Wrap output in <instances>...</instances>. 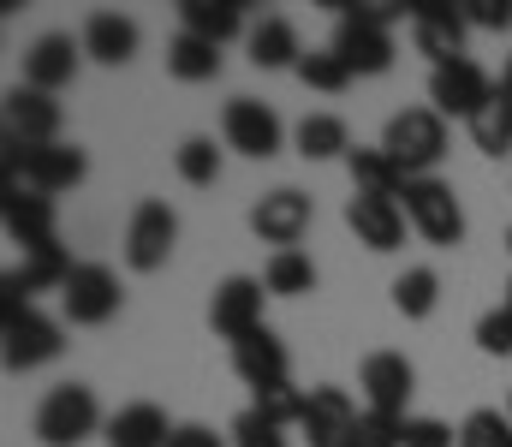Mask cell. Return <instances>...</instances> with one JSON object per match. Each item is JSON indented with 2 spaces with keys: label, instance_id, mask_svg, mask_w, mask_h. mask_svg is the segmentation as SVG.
<instances>
[{
  "label": "cell",
  "instance_id": "36",
  "mask_svg": "<svg viewBox=\"0 0 512 447\" xmlns=\"http://www.w3.org/2000/svg\"><path fill=\"white\" fill-rule=\"evenodd\" d=\"M352 447H405V418L358 412V424H352Z\"/></svg>",
  "mask_w": 512,
  "mask_h": 447
},
{
  "label": "cell",
  "instance_id": "37",
  "mask_svg": "<svg viewBox=\"0 0 512 447\" xmlns=\"http://www.w3.org/2000/svg\"><path fill=\"white\" fill-rule=\"evenodd\" d=\"M477 346L489 352V358H512V310H489L483 322H477Z\"/></svg>",
  "mask_w": 512,
  "mask_h": 447
},
{
  "label": "cell",
  "instance_id": "15",
  "mask_svg": "<svg viewBox=\"0 0 512 447\" xmlns=\"http://www.w3.org/2000/svg\"><path fill=\"white\" fill-rule=\"evenodd\" d=\"M304 227H310V197L292 191V185L268 191V197L251 209V233L262 239V245H274V251H298Z\"/></svg>",
  "mask_w": 512,
  "mask_h": 447
},
{
  "label": "cell",
  "instance_id": "30",
  "mask_svg": "<svg viewBox=\"0 0 512 447\" xmlns=\"http://www.w3.org/2000/svg\"><path fill=\"white\" fill-rule=\"evenodd\" d=\"M262 287L280 298H298V293H316V263L304 251H274L268 269H262Z\"/></svg>",
  "mask_w": 512,
  "mask_h": 447
},
{
  "label": "cell",
  "instance_id": "23",
  "mask_svg": "<svg viewBox=\"0 0 512 447\" xmlns=\"http://www.w3.org/2000/svg\"><path fill=\"white\" fill-rule=\"evenodd\" d=\"M84 54L90 60H102V66H126L131 54H137V24H131L126 12H90V24H84Z\"/></svg>",
  "mask_w": 512,
  "mask_h": 447
},
{
  "label": "cell",
  "instance_id": "29",
  "mask_svg": "<svg viewBox=\"0 0 512 447\" xmlns=\"http://www.w3.org/2000/svg\"><path fill=\"white\" fill-rule=\"evenodd\" d=\"M471 144L483 149V155H507L512 149V96L507 90H495V96L477 108V120H471Z\"/></svg>",
  "mask_w": 512,
  "mask_h": 447
},
{
  "label": "cell",
  "instance_id": "10",
  "mask_svg": "<svg viewBox=\"0 0 512 447\" xmlns=\"http://www.w3.org/2000/svg\"><path fill=\"white\" fill-rule=\"evenodd\" d=\"M179 245V215L161 203V197H143L131 209V227H126V263L137 275H155Z\"/></svg>",
  "mask_w": 512,
  "mask_h": 447
},
{
  "label": "cell",
  "instance_id": "33",
  "mask_svg": "<svg viewBox=\"0 0 512 447\" xmlns=\"http://www.w3.org/2000/svg\"><path fill=\"white\" fill-rule=\"evenodd\" d=\"M459 447H512V412L477 406V412L459 424Z\"/></svg>",
  "mask_w": 512,
  "mask_h": 447
},
{
  "label": "cell",
  "instance_id": "44",
  "mask_svg": "<svg viewBox=\"0 0 512 447\" xmlns=\"http://www.w3.org/2000/svg\"><path fill=\"white\" fill-rule=\"evenodd\" d=\"M507 412H512V400H507Z\"/></svg>",
  "mask_w": 512,
  "mask_h": 447
},
{
  "label": "cell",
  "instance_id": "3",
  "mask_svg": "<svg viewBox=\"0 0 512 447\" xmlns=\"http://www.w3.org/2000/svg\"><path fill=\"white\" fill-rule=\"evenodd\" d=\"M60 322L54 316H42L36 304H24V298H0V352H6V370L18 376V370H36V364H48V358H60Z\"/></svg>",
  "mask_w": 512,
  "mask_h": 447
},
{
  "label": "cell",
  "instance_id": "5",
  "mask_svg": "<svg viewBox=\"0 0 512 447\" xmlns=\"http://www.w3.org/2000/svg\"><path fill=\"white\" fill-rule=\"evenodd\" d=\"M382 149L399 161V173H405V179H429V173H435V161L447 155V120H441L435 108H405V114H393V120H387Z\"/></svg>",
  "mask_w": 512,
  "mask_h": 447
},
{
  "label": "cell",
  "instance_id": "25",
  "mask_svg": "<svg viewBox=\"0 0 512 447\" xmlns=\"http://www.w3.org/2000/svg\"><path fill=\"white\" fill-rule=\"evenodd\" d=\"M346 161H352V185H358V197H393V203H399L405 185H411V179L399 173V161H393L382 144L376 149H352Z\"/></svg>",
  "mask_w": 512,
  "mask_h": 447
},
{
  "label": "cell",
  "instance_id": "34",
  "mask_svg": "<svg viewBox=\"0 0 512 447\" xmlns=\"http://www.w3.org/2000/svg\"><path fill=\"white\" fill-rule=\"evenodd\" d=\"M173 161H179V179L185 185H215L221 179V149H215V138H185Z\"/></svg>",
  "mask_w": 512,
  "mask_h": 447
},
{
  "label": "cell",
  "instance_id": "9",
  "mask_svg": "<svg viewBox=\"0 0 512 447\" xmlns=\"http://www.w3.org/2000/svg\"><path fill=\"white\" fill-rule=\"evenodd\" d=\"M465 30H471L465 6H453V0H411V42L435 66L465 60Z\"/></svg>",
  "mask_w": 512,
  "mask_h": 447
},
{
  "label": "cell",
  "instance_id": "7",
  "mask_svg": "<svg viewBox=\"0 0 512 447\" xmlns=\"http://www.w3.org/2000/svg\"><path fill=\"white\" fill-rule=\"evenodd\" d=\"M120 275L108 269V263H78L72 275H66V287H60V310H66V322H78V328H102V322H114L120 316Z\"/></svg>",
  "mask_w": 512,
  "mask_h": 447
},
{
  "label": "cell",
  "instance_id": "6",
  "mask_svg": "<svg viewBox=\"0 0 512 447\" xmlns=\"http://www.w3.org/2000/svg\"><path fill=\"white\" fill-rule=\"evenodd\" d=\"M405 221H411L429 245H441V251L465 245V209H459V191H453L447 179H435V173L405 185Z\"/></svg>",
  "mask_w": 512,
  "mask_h": 447
},
{
  "label": "cell",
  "instance_id": "20",
  "mask_svg": "<svg viewBox=\"0 0 512 447\" xmlns=\"http://www.w3.org/2000/svg\"><path fill=\"white\" fill-rule=\"evenodd\" d=\"M72 269H78V263L60 251V239H54V245H42V251H24V263L0 281V298H24V304H30L36 293H60Z\"/></svg>",
  "mask_w": 512,
  "mask_h": 447
},
{
  "label": "cell",
  "instance_id": "21",
  "mask_svg": "<svg viewBox=\"0 0 512 447\" xmlns=\"http://www.w3.org/2000/svg\"><path fill=\"white\" fill-rule=\"evenodd\" d=\"M346 227L370 251H399L405 245V203H393V197H352L346 203Z\"/></svg>",
  "mask_w": 512,
  "mask_h": 447
},
{
  "label": "cell",
  "instance_id": "31",
  "mask_svg": "<svg viewBox=\"0 0 512 447\" xmlns=\"http://www.w3.org/2000/svg\"><path fill=\"white\" fill-rule=\"evenodd\" d=\"M435 298H441V275H435V269H405V275L393 281V310L411 316V322H423V316L435 310Z\"/></svg>",
  "mask_w": 512,
  "mask_h": 447
},
{
  "label": "cell",
  "instance_id": "35",
  "mask_svg": "<svg viewBox=\"0 0 512 447\" xmlns=\"http://www.w3.org/2000/svg\"><path fill=\"white\" fill-rule=\"evenodd\" d=\"M233 447H286V424L268 418L262 406H245L233 418Z\"/></svg>",
  "mask_w": 512,
  "mask_h": 447
},
{
  "label": "cell",
  "instance_id": "16",
  "mask_svg": "<svg viewBox=\"0 0 512 447\" xmlns=\"http://www.w3.org/2000/svg\"><path fill=\"white\" fill-rule=\"evenodd\" d=\"M0 221H6V239H12L18 251L54 245V197H42V191H30V185H6Z\"/></svg>",
  "mask_w": 512,
  "mask_h": 447
},
{
  "label": "cell",
  "instance_id": "2",
  "mask_svg": "<svg viewBox=\"0 0 512 447\" xmlns=\"http://www.w3.org/2000/svg\"><path fill=\"white\" fill-rule=\"evenodd\" d=\"M6 155H0V167H6V185H30V191H42V197H54V191H72L84 173H90V161H84V149L78 144H42V149H30V144H12L6 138Z\"/></svg>",
  "mask_w": 512,
  "mask_h": 447
},
{
  "label": "cell",
  "instance_id": "28",
  "mask_svg": "<svg viewBox=\"0 0 512 447\" xmlns=\"http://www.w3.org/2000/svg\"><path fill=\"white\" fill-rule=\"evenodd\" d=\"M167 72H173L179 84H209V78L221 72V48L203 42V36H191V30H179V36L167 42Z\"/></svg>",
  "mask_w": 512,
  "mask_h": 447
},
{
  "label": "cell",
  "instance_id": "12",
  "mask_svg": "<svg viewBox=\"0 0 512 447\" xmlns=\"http://www.w3.org/2000/svg\"><path fill=\"white\" fill-rule=\"evenodd\" d=\"M221 132H227V149H239V155H251V161H268V155H280V144H286L280 114H274L268 102H256V96H233V102H227Z\"/></svg>",
  "mask_w": 512,
  "mask_h": 447
},
{
  "label": "cell",
  "instance_id": "38",
  "mask_svg": "<svg viewBox=\"0 0 512 447\" xmlns=\"http://www.w3.org/2000/svg\"><path fill=\"white\" fill-rule=\"evenodd\" d=\"M453 424H441V418H405V447H453Z\"/></svg>",
  "mask_w": 512,
  "mask_h": 447
},
{
  "label": "cell",
  "instance_id": "32",
  "mask_svg": "<svg viewBox=\"0 0 512 447\" xmlns=\"http://www.w3.org/2000/svg\"><path fill=\"white\" fill-rule=\"evenodd\" d=\"M298 78H304L310 90H322V96H340V90L352 84V66H346L334 48H316V54L298 60Z\"/></svg>",
  "mask_w": 512,
  "mask_h": 447
},
{
  "label": "cell",
  "instance_id": "41",
  "mask_svg": "<svg viewBox=\"0 0 512 447\" xmlns=\"http://www.w3.org/2000/svg\"><path fill=\"white\" fill-rule=\"evenodd\" d=\"M501 90H507V96H512V60H507V72H501Z\"/></svg>",
  "mask_w": 512,
  "mask_h": 447
},
{
  "label": "cell",
  "instance_id": "14",
  "mask_svg": "<svg viewBox=\"0 0 512 447\" xmlns=\"http://www.w3.org/2000/svg\"><path fill=\"white\" fill-rule=\"evenodd\" d=\"M233 370H239V382L251 388L256 400L292 388V358H286V346H280L274 328H256V334H245V340L233 346Z\"/></svg>",
  "mask_w": 512,
  "mask_h": 447
},
{
  "label": "cell",
  "instance_id": "19",
  "mask_svg": "<svg viewBox=\"0 0 512 447\" xmlns=\"http://www.w3.org/2000/svg\"><path fill=\"white\" fill-rule=\"evenodd\" d=\"M78 54H84V42H72V36H60V30L36 36L30 54H24V84L42 90V96H60V90L78 78Z\"/></svg>",
  "mask_w": 512,
  "mask_h": 447
},
{
  "label": "cell",
  "instance_id": "17",
  "mask_svg": "<svg viewBox=\"0 0 512 447\" xmlns=\"http://www.w3.org/2000/svg\"><path fill=\"white\" fill-rule=\"evenodd\" d=\"M6 138L12 144H60V102L54 96H42V90H30V84H12L6 90Z\"/></svg>",
  "mask_w": 512,
  "mask_h": 447
},
{
  "label": "cell",
  "instance_id": "13",
  "mask_svg": "<svg viewBox=\"0 0 512 447\" xmlns=\"http://www.w3.org/2000/svg\"><path fill=\"white\" fill-rule=\"evenodd\" d=\"M262 298H268L262 281H251V275H227V281L215 287V298H209V328H215L227 346H239L245 334L268 328V322H262Z\"/></svg>",
  "mask_w": 512,
  "mask_h": 447
},
{
  "label": "cell",
  "instance_id": "42",
  "mask_svg": "<svg viewBox=\"0 0 512 447\" xmlns=\"http://www.w3.org/2000/svg\"><path fill=\"white\" fill-rule=\"evenodd\" d=\"M501 304H507V310H512V281H507V298H501Z\"/></svg>",
  "mask_w": 512,
  "mask_h": 447
},
{
  "label": "cell",
  "instance_id": "43",
  "mask_svg": "<svg viewBox=\"0 0 512 447\" xmlns=\"http://www.w3.org/2000/svg\"><path fill=\"white\" fill-rule=\"evenodd\" d=\"M507 251H512V233H507Z\"/></svg>",
  "mask_w": 512,
  "mask_h": 447
},
{
  "label": "cell",
  "instance_id": "8",
  "mask_svg": "<svg viewBox=\"0 0 512 447\" xmlns=\"http://www.w3.org/2000/svg\"><path fill=\"white\" fill-rule=\"evenodd\" d=\"M495 90H501V84H495L471 54H465V60H453V66H435V72H429V108H435L441 120L453 114V120H465V126H471V120H477V108H483Z\"/></svg>",
  "mask_w": 512,
  "mask_h": 447
},
{
  "label": "cell",
  "instance_id": "39",
  "mask_svg": "<svg viewBox=\"0 0 512 447\" xmlns=\"http://www.w3.org/2000/svg\"><path fill=\"white\" fill-rule=\"evenodd\" d=\"M465 18L477 30H507L512 24V0H465Z\"/></svg>",
  "mask_w": 512,
  "mask_h": 447
},
{
  "label": "cell",
  "instance_id": "26",
  "mask_svg": "<svg viewBox=\"0 0 512 447\" xmlns=\"http://www.w3.org/2000/svg\"><path fill=\"white\" fill-rule=\"evenodd\" d=\"M245 42H251V60L262 66V72H274V66H292V72H298V60H304L292 18H262V24H251Z\"/></svg>",
  "mask_w": 512,
  "mask_h": 447
},
{
  "label": "cell",
  "instance_id": "40",
  "mask_svg": "<svg viewBox=\"0 0 512 447\" xmlns=\"http://www.w3.org/2000/svg\"><path fill=\"white\" fill-rule=\"evenodd\" d=\"M167 447H227L209 424H173V442Z\"/></svg>",
  "mask_w": 512,
  "mask_h": 447
},
{
  "label": "cell",
  "instance_id": "24",
  "mask_svg": "<svg viewBox=\"0 0 512 447\" xmlns=\"http://www.w3.org/2000/svg\"><path fill=\"white\" fill-rule=\"evenodd\" d=\"M179 30H191V36L221 48V42H233L245 30V6L239 0H185L179 6Z\"/></svg>",
  "mask_w": 512,
  "mask_h": 447
},
{
  "label": "cell",
  "instance_id": "11",
  "mask_svg": "<svg viewBox=\"0 0 512 447\" xmlns=\"http://www.w3.org/2000/svg\"><path fill=\"white\" fill-rule=\"evenodd\" d=\"M358 388H364V412H382V418H411V394H417V370L405 352H370L364 370H358Z\"/></svg>",
  "mask_w": 512,
  "mask_h": 447
},
{
  "label": "cell",
  "instance_id": "22",
  "mask_svg": "<svg viewBox=\"0 0 512 447\" xmlns=\"http://www.w3.org/2000/svg\"><path fill=\"white\" fill-rule=\"evenodd\" d=\"M173 442V424L155 400H137V406H120L108 418V447H167Z\"/></svg>",
  "mask_w": 512,
  "mask_h": 447
},
{
  "label": "cell",
  "instance_id": "4",
  "mask_svg": "<svg viewBox=\"0 0 512 447\" xmlns=\"http://www.w3.org/2000/svg\"><path fill=\"white\" fill-rule=\"evenodd\" d=\"M96 430H108L102 406H96V388L60 382V388L42 394V406H36V442L42 447H78V442H90Z\"/></svg>",
  "mask_w": 512,
  "mask_h": 447
},
{
  "label": "cell",
  "instance_id": "27",
  "mask_svg": "<svg viewBox=\"0 0 512 447\" xmlns=\"http://www.w3.org/2000/svg\"><path fill=\"white\" fill-rule=\"evenodd\" d=\"M292 144H298L304 161H334V155H352V132H346L340 114H304Z\"/></svg>",
  "mask_w": 512,
  "mask_h": 447
},
{
  "label": "cell",
  "instance_id": "1",
  "mask_svg": "<svg viewBox=\"0 0 512 447\" xmlns=\"http://www.w3.org/2000/svg\"><path fill=\"white\" fill-rule=\"evenodd\" d=\"M334 12H340V30H334V54L352 66V78L364 72V78H376V72H387L393 66V18H405L411 6H387V0H376V6H352V0H328Z\"/></svg>",
  "mask_w": 512,
  "mask_h": 447
},
{
  "label": "cell",
  "instance_id": "18",
  "mask_svg": "<svg viewBox=\"0 0 512 447\" xmlns=\"http://www.w3.org/2000/svg\"><path fill=\"white\" fill-rule=\"evenodd\" d=\"M352 424H358V406L346 388H310L304 394V442L310 447H352Z\"/></svg>",
  "mask_w": 512,
  "mask_h": 447
}]
</instances>
